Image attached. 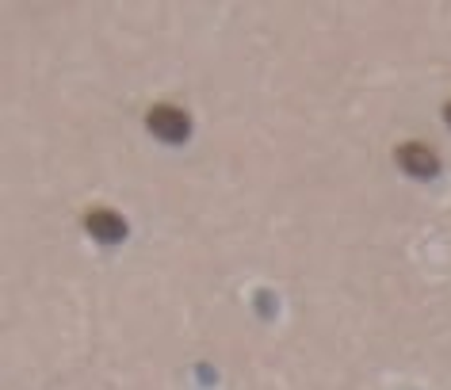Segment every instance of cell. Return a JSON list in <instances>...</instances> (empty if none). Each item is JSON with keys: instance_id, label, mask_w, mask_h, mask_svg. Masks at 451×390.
Returning <instances> with one entry per match:
<instances>
[{"instance_id": "3957f363", "label": "cell", "mask_w": 451, "mask_h": 390, "mask_svg": "<svg viewBox=\"0 0 451 390\" xmlns=\"http://www.w3.org/2000/svg\"><path fill=\"white\" fill-rule=\"evenodd\" d=\"M84 230L92 233L96 241H104V245H119V241H126V233H131V226H126L123 215H115V211H88L84 215Z\"/></svg>"}, {"instance_id": "277c9868", "label": "cell", "mask_w": 451, "mask_h": 390, "mask_svg": "<svg viewBox=\"0 0 451 390\" xmlns=\"http://www.w3.org/2000/svg\"><path fill=\"white\" fill-rule=\"evenodd\" d=\"M253 302H256V314L260 318H276V295H271V291H256L253 295Z\"/></svg>"}, {"instance_id": "7a4b0ae2", "label": "cell", "mask_w": 451, "mask_h": 390, "mask_svg": "<svg viewBox=\"0 0 451 390\" xmlns=\"http://www.w3.org/2000/svg\"><path fill=\"white\" fill-rule=\"evenodd\" d=\"M398 168L413 180H432L440 173V157L436 150H428L425 142H402L398 146Z\"/></svg>"}, {"instance_id": "8992f818", "label": "cell", "mask_w": 451, "mask_h": 390, "mask_svg": "<svg viewBox=\"0 0 451 390\" xmlns=\"http://www.w3.org/2000/svg\"><path fill=\"white\" fill-rule=\"evenodd\" d=\"M443 119H448V126H451V104H443Z\"/></svg>"}, {"instance_id": "5b68a950", "label": "cell", "mask_w": 451, "mask_h": 390, "mask_svg": "<svg viewBox=\"0 0 451 390\" xmlns=\"http://www.w3.org/2000/svg\"><path fill=\"white\" fill-rule=\"evenodd\" d=\"M195 379L207 382V387H214V382H218V371H214V367H207V364H199V367H195Z\"/></svg>"}, {"instance_id": "6da1fadb", "label": "cell", "mask_w": 451, "mask_h": 390, "mask_svg": "<svg viewBox=\"0 0 451 390\" xmlns=\"http://www.w3.org/2000/svg\"><path fill=\"white\" fill-rule=\"evenodd\" d=\"M146 126H149V130H153L161 142H169V146H180V142L191 138V119H188V111L173 108V104H157V108H149Z\"/></svg>"}]
</instances>
